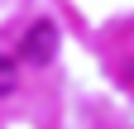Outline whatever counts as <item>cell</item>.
<instances>
[{"instance_id":"obj_2","label":"cell","mask_w":134,"mask_h":129,"mask_svg":"<svg viewBox=\"0 0 134 129\" xmlns=\"http://www.w3.org/2000/svg\"><path fill=\"white\" fill-rule=\"evenodd\" d=\"M10 91H14V62L0 57V96H10Z\"/></svg>"},{"instance_id":"obj_1","label":"cell","mask_w":134,"mask_h":129,"mask_svg":"<svg viewBox=\"0 0 134 129\" xmlns=\"http://www.w3.org/2000/svg\"><path fill=\"white\" fill-rule=\"evenodd\" d=\"M53 48H58V29L48 24V19H34V24H29V34L19 38V57L34 62V67H43V62L53 57Z\"/></svg>"}]
</instances>
